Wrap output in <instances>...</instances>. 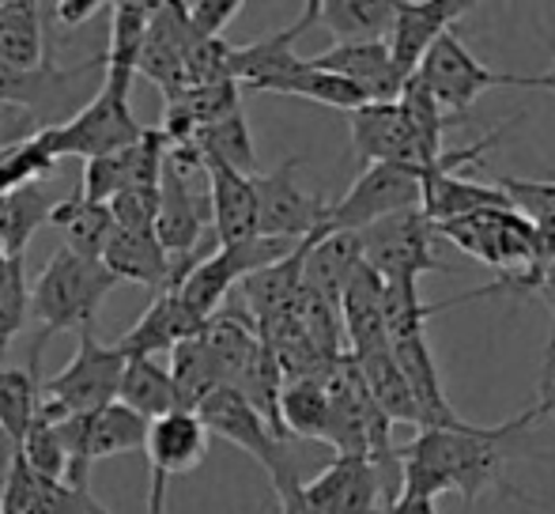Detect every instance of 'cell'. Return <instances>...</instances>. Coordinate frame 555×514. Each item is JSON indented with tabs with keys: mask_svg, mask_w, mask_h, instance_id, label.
I'll use <instances>...</instances> for the list:
<instances>
[{
	"mask_svg": "<svg viewBox=\"0 0 555 514\" xmlns=\"http://www.w3.org/2000/svg\"><path fill=\"white\" fill-rule=\"evenodd\" d=\"M537 420L544 416L533 404L529 412L495 427H424V432L412 435L409 447L397 450V458H401V496L435 503L446 492H457L468 511L483 492H514L506 485V439L533 427Z\"/></svg>",
	"mask_w": 555,
	"mask_h": 514,
	"instance_id": "1",
	"label": "cell"
},
{
	"mask_svg": "<svg viewBox=\"0 0 555 514\" xmlns=\"http://www.w3.org/2000/svg\"><path fill=\"white\" fill-rule=\"evenodd\" d=\"M117 280L111 277L103 261L95 257L73 254L68 246L53 250L46 269L30 284V318L38 322V337L30 348V368L38 371L42 352L57 333L65 330H95V318L103 299L114 292Z\"/></svg>",
	"mask_w": 555,
	"mask_h": 514,
	"instance_id": "2",
	"label": "cell"
},
{
	"mask_svg": "<svg viewBox=\"0 0 555 514\" xmlns=\"http://www.w3.org/2000/svg\"><path fill=\"white\" fill-rule=\"evenodd\" d=\"M129 88H132V80L103 73V83H99V91L91 95V103H83L80 111L68 121H61V126L38 129V137L50 147L53 159H65V155H76V159H83V163L106 159V155H117L129 144H137V140L144 137V126L132 118Z\"/></svg>",
	"mask_w": 555,
	"mask_h": 514,
	"instance_id": "3",
	"label": "cell"
},
{
	"mask_svg": "<svg viewBox=\"0 0 555 514\" xmlns=\"http://www.w3.org/2000/svg\"><path fill=\"white\" fill-rule=\"evenodd\" d=\"M420 197H424V170L409 167V163H374V167H363V175L351 182V190L336 205H325V220L318 231L322 235L363 231L386 216L420 208Z\"/></svg>",
	"mask_w": 555,
	"mask_h": 514,
	"instance_id": "4",
	"label": "cell"
},
{
	"mask_svg": "<svg viewBox=\"0 0 555 514\" xmlns=\"http://www.w3.org/2000/svg\"><path fill=\"white\" fill-rule=\"evenodd\" d=\"M363 261L378 272L386 284H420L424 272H446L450 265H442L435 257V223L427 220L420 208L409 213L386 216V220L371 223V228L356 231Z\"/></svg>",
	"mask_w": 555,
	"mask_h": 514,
	"instance_id": "5",
	"label": "cell"
},
{
	"mask_svg": "<svg viewBox=\"0 0 555 514\" xmlns=\"http://www.w3.org/2000/svg\"><path fill=\"white\" fill-rule=\"evenodd\" d=\"M121 371L125 356L117 352V345H103L95 330H80L76 356L42 386V401L65 416H88L117 401Z\"/></svg>",
	"mask_w": 555,
	"mask_h": 514,
	"instance_id": "6",
	"label": "cell"
},
{
	"mask_svg": "<svg viewBox=\"0 0 555 514\" xmlns=\"http://www.w3.org/2000/svg\"><path fill=\"white\" fill-rule=\"evenodd\" d=\"M193 416L205 424L208 435H220V439L234 442L238 450H246V454L269 473L272 485L299 473V462H295V454H292V442L280 439V435L257 416V409L238 394V389H231V386L212 389V394L197 404Z\"/></svg>",
	"mask_w": 555,
	"mask_h": 514,
	"instance_id": "7",
	"label": "cell"
},
{
	"mask_svg": "<svg viewBox=\"0 0 555 514\" xmlns=\"http://www.w3.org/2000/svg\"><path fill=\"white\" fill-rule=\"evenodd\" d=\"M416 80L427 88V95L442 106V111H453V121L491 88H503V83H514V73H495L483 61L473 57L465 42H461L457 30H442L435 38V46L424 53L416 68Z\"/></svg>",
	"mask_w": 555,
	"mask_h": 514,
	"instance_id": "8",
	"label": "cell"
},
{
	"mask_svg": "<svg viewBox=\"0 0 555 514\" xmlns=\"http://www.w3.org/2000/svg\"><path fill=\"white\" fill-rule=\"evenodd\" d=\"M302 155H287L276 170L254 175L257 197V239H280V243H302L314 235L325 220V201L307 193L295 182Z\"/></svg>",
	"mask_w": 555,
	"mask_h": 514,
	"instance_id": "9",
	"label": "cell"
},
{
	"mask_svg": "<svg viewBox=\"0 0 555 514\" xmlns=\"http://www.w3.org/2000/svg\"><path fill=\"white\" fill-rule=\"evenodd\" d=\"M147 465H152V488H147V514H163L167 507L170 477L193 473L208 454V432L193 412H170L147 424L144 442Z\"/></svg>",
	"mask_w": 555,
	"mask_h": 514,
	"instance_id": "10",
	"label": "cell"
},
{
	"mask_svg": "<svg viewBox=\"0 0 555 514\" xmlns=\"http://www.w3.org/2000/svg\"><path fill=\"white\" fill-rule=\"evenodd\" d=\"M351 129V155H356L363 167L374 163H409V167L427 170L431 167V155L420 144V137L412 132L404 111L393 103H366L359 111L348 114Z\"/></svg>",
	"mask_w": 555,
	"mask_h": 514,
	"instance_id": "11",
	"label": "cell"
},
{
	"mask_svg": "<svg viewBox=\"0 0 555 514\" xmlns=\"http://www.w3.org/2000/svg\"><path fill=\"white\" fill-rule=\"evenodd\" d=\"M314 23H318V0H310L292 27L257 38V42L231 46V57H227L231 80L238 83L242 91H264V95H272V91L302 65V57L295 53V42H299V35H307Z\"/></svg>",
	"mask_w": 555,
	"mask_h": 514,
	"instance_id": "12",
	"label": "cell"
},
{
	"mask_svg": "<svg viewBox=\"0 0 555 514\" xmlns=\"http://www.w3.org/2000/svg\"><path fill=\"white\" fill-rule=\"evenodd\" d=\"M152 235L167 250V257L193 254L212 235L208 193L193 190V178H182L175 167H167V159H163V175H159V205H155Z\"/></svg>",
	"mask_w": 555,
	"mask_h": 514,
	"instance_id": "13",
	"label": "cell"
},
{
	"mask_svg": "<svg viewBox=\"0 0 555 514\" xmlns=\"http://www.w3.org/2000/svg\"><path fill=\"white\" fill-rule=\"evenodd\" d=\"M193 30L185 23L182 4L175 0H163L152 8V23H147L144 50L137 57V73L147 76L155 88L167 95V103H175L185 91V50L193 42Z\"/></svg>",
	"mask_w": 555,
	"mask_h": 514,
	"instance_id": "14",
	"label": "cell"
},
{
	"mask_svg": "<svg viewBox=\"0 0 555 514\" xmlns=\"http://www.w3.org/2000/svg\"><path fill=\"white\" fill-rule=\"evenodd\" d=\"M468 0H427V4H404L397 0L393 4V27L386 35V46H389V61H393L397 76L409 80L416 76L420 61L424 53L435 46V38L442 30H453V23L468 12Z\"/></svg>",
	"mask_w": 555,
	"mask_h": 514,
	"instance_id": "15",
	"label": "cell"
},
{
	"mask_svg": "<svg viewBox=\"0 0 555 514\" xmlns=\"http://www.w3.org/2000/svg\"><path fill=\"white\" fill-rule=\"evenodd\" d=\"M318 514H382V485L371 458L336 454L318 477L302 485Z\"/></svg>",
	"mask_w": 555,
	"mask_h": 514,
	"instance_id": "16",
	"label": "cell"
},
{
	"mask_svg": "<svg viewBox=\"0 0 555 514\" xmlns=\"http://www.w3.org/2000/svg\"><path fill=\"white\" fill-rule=\"evenodd\" d=\"M91 73H103V57L83 61L76 68H53L42 65L35 73H15V68L0 65V103L20 106L27 118H50L53 111L68 103V99L80 91V83Z\"/></svg>",
	"mask_w": 555,
	"mask_h": 514,
	"instance_id": "17",
	"label": "cell"
},
{
	"mask_svg": "<svg viewBox=\"0 0 555 514\" xmlns=\"http://www.w3.org/2000/svg\"><path fill=\"white\" fill-rule=\"evenodd\" d=\"M314 68L348 80L366 103H393L401 95V76H397L393 61H389V46L386 38L378 42H348V46H333V50L307 57Z\"/></svg>",
	"mask_w": 555,
	"mask_h": 514,
	"instance_id": "18",
	"label": "cell"
},
{
	"mask_svg": "<svg viewBox=\"0 0 555 514\" xmlns=\"http://www.w3.org/2000/svg\"><path fill=\"white\" fill-rule=\"evenodd\" d=\"M382 287H386V280L366 261H359L356 272L348 277V284H344L340 299H336V314H340L348 356H363L389 345L386 322H382Z\"/></svg>",
	"mask_w": 555,
	"mask_h": 514,
	"instance_id": "19",
	"label": "cell"
},
{
	"mask_svg": "<svg viewBox=\"0 0 555 514\" xmlns=\"http://www.w3.org/2000/svg\"><path fill=\"white\" fill-rule=\"evenodd\" d=\"M208 208H212V235L220 246H238L257 239V197L254 178L205 159Z\"/></svg>",
	"mask_w": 555,
	"mask_h": 514,
	"instance_id": "20",
	"label": "cell"
},
{
	"mask_svg": "<svg viewBox=\"0 0 555 514\" xmlns=\"http://www.w3.org/2000/svg\"><path fill=\"white\" fill-rule=\"evenodd\" d=\"M205 330V318H197L175 292H163L152 299V307L140 314V322L132 325L129 333L117 337V352L129 360V356H159V352H170L175 345L182 340H193L201 337Z\"/></svg>",
	"mask_w": 555,
	"mask_h": 514,
	"instance_id": "21",
	"label": "cell"
},
{
	"mask_svg": "<svg viewBox=\"0 0 555 514\" xmlns=\"http://www.w3.org/2000/svg\"><path fill=\"white\" fill-rule=\"evenodd\" d=\"M389 352H393L397 368L401 375L409 378L412 386V397L420 404V416H424V427H461L465 420L453 412L450 397L442 389V371L435 363V352L427 345V337H404V340H389ZM420 427V432H424Z\"/></svg>",
	"mask_w": 555,
	"mask_h": 514,
	"instance_id": "22",
	"label": "cell"
},
{
	"mask_svg": "<svg viewBox=\"0 0 555 514\" xmlns=\"http://www.w3.org/2000/svg\"><path fill=\"white\" fill-rule=\"evenodd\" d=\"M310 239H314V235H307L292 254L280 257V261L249 272V277L238 284L249 318H254L257 325L272 322V318L287 314V310L295 307V299H299V287H302V261H307Z\"/></svg>",
	"mask_w": 555,
	"mask_h": 514,
	"instance_id": "23",
	"label": "cell"
},
{
	"mask_svg": "<svg viewBox=\"0 0 555 514\" xmlns=\"http://www.w3.org/2000/svg\"><path fill=\"white\" fill-rule=\"evenodd\" d=\"M351 363H356L366 394H371V401L378 404V412L389 424H409V427H416V432L424 427V416H420L412 386H409V378L401 375V368H397L389 345L374 348V352H363V356H351Z\"/></svg>",
	"mask_w": 555,
	"mask_h": 514,
	"instance_id": "24",
	"label": "cell"
},
{
	"mask_svg": "<svg viewBox=\"0 0 555 514\" xmlns=\"http://www.w3.org/2000/svg\"><path fill=\"white\" fill-rule=\"evenodd\" d=\"M99 261L111 269L114 280H132V284H140V287H152V292H163V287H167L170 257L159 243H155L152 231L114 228V235L106 239Z\"/></svg>",
	"mask_w": 555,
	"mask_h": 514,
	"instance_id": "25",
	"label": "cell"
},
{
	"mask_svg": "<svg viewBox=\"0 0 555 514\" xmlns=\"http://www.w3.org/2000/svg\"><path fill=\"white\" fill-rule=\"evenodd\" d=\"M359 261H363V250H359L356 231H330V235L314 231L307 261H302V287L336 303Z\"/></svg>",
	"mask_w": 555,
	"mask_h": 514,
	"instance_id": "26",
	"label": "cell"
},
{
	"mask_svg": "<svg viewBox=\"0 0 555 514\" xmlns=\"http://www.w3.org/2000/svg\"><path fill=\"white\" fill-rule=\"evenodd\" d=\"M488 208H511L506 197L491 185L465 182L457 175H442V170H424V197H420V213L431 223L465 220L473 213H488Z\"/></svg>",
	"mask_w": 555,
	"mask_h": 514,
	"instance_id": "27",
	"label": "cell"
},
{
	"mask_svg": "<svg viewBox=\"0 0 555 514\" xmlns=\"http://www.w3.org/2000/svg\"><path fill=\"white\" fill-rule=\"evenodd\" d=\"M46 228H57L65 235V246L73 254H83V257H103V246L106 239L114 235V216L106 205H91V201L80 197V190H73L65 201L50 208V220Z\"/></svg>",
	"mask_w": 555,
	"mask_h": 514,
	"instance_id": "28",
	"label": "cell"
},
{
	"mask_svg": "<svg viewBox=\"0 0 555 514\" xmlns=\"http://www.w3.org/2000/svg\"><path fill=\"white\" fill-rule=\"evenodd\" d=\"M117 404H125L129 412H137L140 420H159L178 412L175 386H170L167 368L152 360V356H129L121 371V386H117Z\"/></svg>",
	"mask_w": 555,
	"mask_h": 514,
	"instance_id": "29",
	"label": "cell"
},
{
	"mask_svg": "<svg viewBox=\"0 0 555 514\" xmlns=\"http://www.w3.org/2000/svg\"><path fill=\"white\" fill-rule=\"evenodd\" d=\"M397 0H318V23L330 27L336 46L378 42L393 27Z\"/></svg>",
	"mask_w": 555,
	"mask_h": 514,
	"instance_id": "30",
	"label": "cell"
},
{
	"mask_svg": "<svg viewBox=\"0 0 555 514\" xmlns=\"http://www.w3.org/2000/svg\"><path fill=\"white\" fill-rule=\"evenodd\" d=\"M42 4H27V0H12L0 4V65L15 68V73H35L46 65V46H42Z\"/></svg>",
	"mask_w": 555,
	"mask_h": 514,
	"instance_id": "31",
	"label": "cell"
},
{
	"mask_svg": "<svg viewBox=\"0 0 555 514\" xmlns=\"http://www.w3.org/2000/svg\"><path fill=\"white\" fill-rule=\"evenodd\" d=\"M170 386H175V401L178 412H197V404L205 401L212 389L223 386L220 371H216L212 352L205 348V340L193 337L182 340V345L170 348Z\"/></svg>",
	"mask_w": 555,
	"mask_h": 514,
	"instance_id": "32",
	"label": "cell"
},
{
	"mask_svg": "<svg viewBox=\"0 0 555 514\" xmlns=\"http://www.w3.org/2000/svg\"><path fill=\"white\" fill-rule=\"evenodd\" d=\"M152 8L155 4H144V0H117V4H111V46L103 53V73L125 76V80L137 76V57L144 50Z\"/></svg>",
	"mask_w": 555,
	"mask_h": 514,
	"instance_id": "33",
	"label": "cell"
},
{
	"mask_svg": "<svg viewBox=\"0 0 555 514\" xmlns=\"http://www.w3.org/2000/svg\"><path fill=\"white\" fill-rule=\"evenodd\" d=\"M325 375V371H322ZM318 378H292L280 389V424H284L287 439H325L330 427V394Z\"/></svg>",
	"mask_w": 555,
	"mask_h": 514,
	"instance_id": "34",
	"label": "cell"
},
{
	"mask_svg": "<svg viewBox=\"0 0 555 514\" xmlns=\"http://www.w3.org/2000/svg\"><path fill=\"white\" fill-rule=\"evenodd\" d=\"M42 404V383L38 371L27 368H0V432L20 447L27 439L35 412Z\"/></svg>",
	"mask_w": 555,
	"mask_h": 514,
	"instance_id": "35",
	"label": "cell"
},
{
	"mask_svg": "<svg viewBox=\"0 0 555 514\" xmlns=\"http://www.w3.org/2000/svg\"><path fill=\"white\" fill-rule=\"evenodd\" d=\"M193 144H197L201 159L223 163V167L254 178L257 152H254V137H249L246 114H242V111H234L231 118L216 121V126H205L197 132V140H193Z\"/></svg>",
	"mask_w": 555,
	"mask_h": 514,
	"instance_id": "36",
	"label": "cell"
},
{
	"mask_svg": "<svg viewBox=\"0 0 555 514\" xmlns=\"http://www.w3.org/2000/svg\"><path fill=\"white\" fill-rule=\"evenodd\" d=\"M53 205L57 201H53V193L46 185H27V190L4 193V220H8L4 257H27L30 239L46 228Z\"/></svg>",
	"mask_w": 555,
	"mask_h": 514,
	"instance_id": "37",
	"label": "cell"
},
{
	"mask_svg": "<svg viewBox=\"0 0 555 514\" xmlns=\"http://www.w3.org/2000/svg\"><path fill=\"white\" fill-rule=\"evenodd\" d=\"M53 170H57V159L50 155L38 132L8 140V144H0V197L27 190V185H42Z\"/></svg>",
	"mask_w": 555,
	"mask_h": 514,
	"instance_id": "38",
	"label": "cell"
},
{
	"mask_svg": "<svg viewBox=\"0 0 555 514\" xmlns=\"http://www.w3.org/2000/svg\"><path fill=\"white\" fill-rule=\"evenodd\" d=\"M272 95H295V99H310V103H322V106H336V111H359V106H366V99L359 95L356 88H351L348 80H340V76L325 73V68H314L307 57H302V65L295 68L292 76H287L284 83H280Z\"/></svg>",
	"mask_w": 555,
	"mask_h": 514,
	"instance_id": "39",
	"label": "cell"
},
{
	"mask_svg": "<svg viewBox=\"0 0 555 514\" xmlns=\"http://www.w3.org/2000/svg\"><path fill=\"white\" fill-rule=\"evenodd\" d=\"M435 314H439V307L420 299V284H386L382 287V322H386V340L420 337Z\"/></svg>",
	"mask_w": 555,
	"mask_h": 514,
	"instance_id": "40",
	"label": "cell"
},
{
	"mask_svg": "<svg viewBox=\"0 0 555 514\" xmlns=\"http://www.w3.org/2000/svg\"><path fill=\"white\" fill-rule=\"evenodd\" d=\"M397 106L404 111V118H409L412 132L420 137V144L427 147V155H431V159H439V155H442V132L450 129V118H446L442 106L427 95V88L416 80V76H409V80L401 83Z\"/></svg>",
	"mask_w": 555,
	"mask_h": 514,
	"instance_id": "41",
	"label": "cell"
},
{
	"mask_svg": "<svg viewBox=\"0 0 555 514\" xmlns=\"http://www.w3.org/2000/svg\"><path fill=\"white\" fill-rule=\"evenodd\" d=\"M30 322V280L23 269V257L8 261V277L0 284V368H4V352L12 348L15 333Z\"/></svg>",
	"mask_w": 555,
	"mask_h": 514,
	"instance_id": "42",
	"label": "cell"
},
{
	"mask_svg": "<svg viewBox=\"0 0 555 514\" xmlns=\"http://www.w3.org/2000/svg\"><path fill=\"white\" fill-rule=\"evenodd\" d=\"M50 492H53L50 480H42L20 454H15L12 470H8V477H4V488H0V514H46Z\"/></svg>",
	"mask_w": 555,
	"mask_h": 514,
	"instance_id": "43",
	"label": "cell"
},
{
	"mask_svg": "<svg viewBox=\"0 0 555 514\" xmlns=\"http://www.w3.org/2000/svg\"><path fill=\"white\" fill-rule=\"evenodd\" d=\"M242 0H193V4H182L185 23L197 38H220L227 23L238 15Z\"/></svg>",
	"mask_w": 555,
	"mask_h": 514,
	"instance_id": "44",
	"label": "cell"
},
{
	"mask_svg": "<svg viewBox=\"0 0 555 514\" xmlns=\"http://www.w3.org/2000/svg\"><path fill=\"white\" fill-rule=\"evenodd\" d=\"M46 514H114V511H106L103 503H99L91 492H83V488L53 485L50 507H46Z\"/></svg>",
	"mask_w": 555,
	"mask_h": 514,
	"instance_id": "45",
	"label": "cell"
},
{
	"mask_svg": "<svg viewBox=\"0 0 555 514\" xmlns=\"http://www.w3.org/2000/svg\"><path fill=\"white\" fill-rule=\"evenodd\" d=\"M276 500H280V514H318L314 511V503L307 500V492H302V480H299V473L295 477H284V480H276Z\"/></svg>",
	"mask_w": 555,
	"mask_h": 514,
	"instance_id": "46",
	"label": "cell"
},
{
	"mask_svg": "<svg viewBox=\"0 0 555 514\" xmlns=\"http://www.w3.org/2000/svg\"><path fill=\"white\" fill-rule=\"evenodd\" d=\"M103 8H111V4H103V0H61V4H53V15H57L65 27H80V23L95 20Z\"/></svg>",
	"mask_w": 555,
	"mask_h": 514,
	"instance_id": "47",
	"label": "cell"
},
{
	"mask_svg": "<svg viewBox=\"0 0 555 514\" xmlns=\"http://www.w3.org/2000/svg\"><path fill=\"white\" fill-rule=\"evenodd\" d=\"M514 88H537V91H552L555 95V38H552V68L541 76H514Z\"/></svg>",
	"mask_w": 555,
	"mask_h": 514,
	"instance_id": "48",
	"label": "cell"
},
{
	"mask_svg": "<svg viewBox=\"0 0 555 514\" xmlns=\"http://www.w3.org/2000/svg\"><path fill=\"white\" fill-rule=\"evenodd\" d=\"M382 514H439V511H435L431 500H409V496H401V500L389 503Z\"/></svg>",
	"mask_w": 555,
	"mask_h": 514,
	"instance_id": "49",
	"label": "cell"
},
{
	"mask_svg": "<svg viewBox=\"0 0 555 514\" xmlns=\"http://www.w3.org/2000/svg\"><path fill=\"white\" fill-rule=\"evenodd\" d=\"M537 412L541 416H555V378L548 386H541V397H537Z\"/></svg>",
	"mask_w": 555,
	"mask_h": 514,
	"instance_id": "50",
	"label": "cell"
},
{
	"mask_svg": "<svg viewBox=\"0 0 555 514\" xmlns=\"http://www.w3.org/2000/svg\"><path fill=\"white\" fill-rule=\"evenodd\" d=\"M4 239H8V220H4V197H0V254H4Z\"/></svg>",
	"mask_w": 555,
	"mask_h": 514,
	"instance_id": "51",
	"label": "cell"
},
{
	"mask_svg": "<svg viewBox=\"0 0 555 514\" xmlns=\"http://www.w3.org/2000/svg\"><path fill=\"white\" fill-rule=\"evenodd\" d=\"M8 261H12V257L0 254V284H4V277H8Z\"/></svg>",
	"mask_w": 555,
	"mask_h": 514,
	"instance_id": "52",
	"label": "cell"
}]
</instances>
